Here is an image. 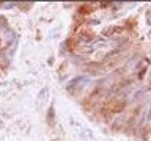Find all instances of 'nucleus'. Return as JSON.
<instances>
[{"label": "nucleus", "mask_w": 151, "mask_h": 141, "mask_svg": "<svg viewBox=\"0 0 151 141\" xmlns=\"http://www.w3.org/2000/svg\"><path fill=\"white\" fill-rule=\"evenodd\" d=\"M126 107V102L124 100H112L110 103H109V110H110L112 113H120L124 110Z\"/></svg>", "instance_id": "obj_1"}, {"label": "nucleus", "mask_w": 151, "mask_h": 141, "mask_svg": "<svg viewBox=\"0 0 151 141\" xmlns=\"http://www.w3.org/2000/svg\"><path fill=\"white\" fill-rule=\"evenodd\" d=\"M0 46H2V41H0Z\"/></svg>", "instance_id": "obj_2"}]
</instances>
